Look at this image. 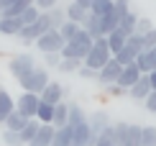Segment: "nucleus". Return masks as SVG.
<instances>
[{"instance_id": "obj_32", "label": "nucleus", "mask_w": 156, "mask_h": 146, "mask_svg": "<svg viewBox=\"0 0 156 146\" xmlns=\"http://www.w3.org/2000/svg\"><path fill=\"white\" fill-rule=\"evenodd\" d=\"M41 13H44V10H41V8H38V5L34 3V5H31V8H26V10H23V13H21V16H18V18H21V23L26 26V23H34L36 18L41 16Z\"/></svg>"}, {"instance_id": "obj_41", "label": "nucleus", "mask_w": 156, "mask_h": 146, "mask_svg": "<svg viewBox=\"0 0 156 146\" xmlns=\"http://www.w3.org/2000/svg\"><path fill=\"white\" fill-rule=\"evenodd\" d=\"M144 105H146V110H148V113H156V90L148 92V97L144 100Z\"/></svg>"}, {"instance_id": "obj_12", "label": "nucleus", "mask_w": 156, "mask_h": 146, "mask_svg": "<svg viewBox=\"0 0 156 146\" xmlns=\"http://www.w3.org/2000/svg\"><path fill=\"white\" fill-rule=\"evenodd\" d=\"M54 133H56V126H54V123H41V128H38L36 138H34L28 146H51Z\"/></svg>"}, {"instance_id": "obj_7", "label": "nucleus", "mask_w": 156, "mask_h": 146, "mask_svg": "<svg viewBox=\"0 0 156 146\" xmlns=\"http://www.w3.org/2000/svg\"><path fill=\"white\" fill-rule=\"evenodd\" d=\"M38 105H41V95L38 92H23L21 97H16V110L23 113L26 118H36Z\"/></svg>"}, {"instance_id": "obj_1", "label": "nucleus", "mask_w": 156, "mask_h": 146, "mask_svg": "<svg viewBox=\"0 0 156 146\" xmlns=\"http://www.w3.org/2000/svg\"><path fill=\"white\" fill-rule=\"evenodd\" d=\"M92 44H95V38L90 36V31L82 26L80 34H77L72 41L64 44V49H62V59H77V62H84V57L90 54Z\"/></svg>"}, {"instance_id": "obj_30", "label": "nucleus", "mask_w": 156, "mask_h": 146, "mask_svg": "<svg viewBox=\"0 0 156 146\" xmlns=\"http://www.w3.org/2000/svg\"><path fill=\"white\" fill-rule=\"evenodd\" d=\"M141 146H156V126L141 128Z\"/></svg>"}, {"instance_id": "obj_27", "label": "nucleus", "mask_w": 156, "mask_h": 146, "mask_svg": "<svg viewBox=\"0 0 156 146\" xmlns=\"http://www.w3.org/2000/svg\"><path fill=\"white\" fill-rule=\"evenodd\" d=\"M136 26H138V13H136V10H128L126 16L120 18V28L128 31V34H136Z\"/></svg>"}, {"instance_id": "obj_15", "label": "nucleus", "mask_w": 156, "mask_h": 146, "mask_svg": "<svg viewBox=\"0 0 156 146\" xmlns=\"http://www.w3.org/2000/svg\"><path fill=\"white\" fill-rule=\"evenodd\" d=\"M13 110H16V97L3 87L0 90V123H5V118H8Z\"/></svg>"}, {"instance_id": "obj_42", "label": "nucleus", "mask_w": 156, "mask_h": 146, "mask_svg": "<svg viewBox=\"0 0 156 146\" xmlns=\"http://www.w3.org/2000/svg\"><path fill=\"white\" fill-rule=\"evenodd\" d=\"M36 5H38L41 10H51V8L59 5V0H36Z\"/></svg>"}, {"instance_id": "obj_6", "label": "nucleus", "mask_w": 156, "mask_h": 146, "mask_svg": "<svg viewBox=\"0 0 156 146\" xmlns=\"http://www.w3.org/2000/svg\"><path fill=\"white\" fill-rule=\"evenodd\" d=\"M8 69H10V75L16 77V79H23V77H28L31 72L36 69V59L26 51V54H16L8 62Z\"/></svg>"}, {"instance_id": "obj_9", "label": "nucleus", "mask_w": 156, "mask_h": 146, "mask_svg": "<svg viewBox=\"0 0 156 146\" xmlns=\"http://www.w3.org/2000/svg\"><path fill=\"white\" fill-rule=\"evenodd\" d=\"M64 97H67V87H64L62 82H56V79H51L46 87L41 90V100H44V103L56 105V103H62Z\"/></svg>"}, {"instance_id": "obj_23", "label": "nucleus", "mask_w": 156, "mask_h": 146, "mask_svg": "<svg viewBox=\"0 0 156 146\" xmlns=\"http://www.w3.org/2000/svg\"><path fill=\"white\" fill-rule=\"evenodd\" d=\"M67 123H69V103L62 100V103H56V108H54V126L62 128V126H67Z\"/></svg>"}, {"instance_id": "obj_2", "label": "nucleus", "mask_w": 156, "mask_h": 146, "mask_svg": "<svg viewBox=\"0 0 156 146\" xmlns=\"http://www.w3.org/2000/svg\"><path fill=\"white\" fill-rule=\"evenodd\" d=\"M113 59V51H110V46H108V38L105 36H100V38H95V44H92V49H90V54L84 57V62L82 64H87V67H92L100 72L105 64Z\"/></svg>"}, {"instance_id": "obj_26", "label": "nucleus", "mask_w": 156, "mask_h": 146, "mask_svg": "<svg viewBox=\"0 0 156 146\" xmlns=\"http://www.w3.org/2000/svg\"><path fill=\"white\" fill-rule=\"evenodd\" d=\"M84 121H87V113H84L77 103H69V123L67 126H80Z\"/></svg>"}, {"instance_id": "obj_46", "label": "nucleus", "mask_w": 156, "mask_h": 146, "mask_svg": "<svg viewBox=\"0 0 156 146\" xmlns=\"http://www.w3.org/2000/svg\"><path fill=\"white\" fill-rule=\"evenodd\" d=\"M77 3H80V5H84V8H90V5H92V0H77Z\"/></svg>"}, {"instance_id": "obj_47", "label": "nucleus", "mask_w": 156, "mask_h": 146, "mask_svg": "<svg viewBox=\"0 0 156 146\" xmlns=\"http://www.w3.org/2000/svg\"><path fill=\"white\" fill-rule=\"evenodd\" d=\"M0 90H3V85H0Z\"/></svg>"}, {"instance_id": "obj_45", "label": "nucleus", "mask_w": 156, "mask_h": 146, "mask_svg": "<svg viewBox=\"0 0 156 146\" xmlns=\"http://www.w3.org/2000/svg\"><path fill=\"white\" fill-rule=\"evenodd\" d=\"M148 79H151V87L156 90V69H151V72H148Z\"/></svg>"}, {"instance_id": "obj_17", "label": "nucleus", "mask_w": 156, "mask_h": 146, "mask_svg": "<svg viewBox=\"0 0 156 146\" xmlns=\"http://www.w3.org/2000/svg\"><path fill=\"white\" fill-rule=\"evenodd\" d=\"M84 28L90 31V36H92V38L105 36V34H102V16H100V13H92V10H90L87 21H84Z\"/></svg>"}, {"instance_id": "obj_18", "label": "nucleus", "mask_w": 156, "mask_h": 146, "mask_svg": "<svg viewBox=\"0 0 156 146\" xmlns=\"http://www.w3.org/2000/svg\"><path fill=\"white\" fill-rule=\"evenodd\" d=\"M34 3H36V0H13L8 8L3 10V16H0V18H18V16H21V13L26 10V8H31Z\"/></svg>"}, {"instance_id": "obj_28", "label": "nucleus", "mask_w": 156, "mask_h": 146, "mask_svg": "<svg viewBox=\"0 0 156 146\" xmlns=\"http://www.w3.org/2000/svg\"><path fill=\"white\" fill-rule=\"evenodd\" d=\"M128 128H131V123H126V121H120V123H113V131H115V146H123L126 144V136H128Z\"/></svg>"}, {"instance_id": "obj_19", "label": "nucleus", "mask_w": 156, "mask_h": 146, "mask_svg": "<svg viewBox=\"0 0 156 146\" xmlns=\"http://www.w3.org/2000/svg\"><path fill=\"white\" fill-rule=\"evenodd\" d=\"M23 28L21 18H0V34L3 36H18Z\"/></svg>"}, {"instance_id": "obj_39", "label": "nucleus", "mask_w": 156, "mask_h": 146, "mask_svg": "<svg viewBox=\"0 0 156 146\" xmlns=\"http://www.w3.org/2000/svg\"><path fill=\"white\" fill-rule=\"evenodd\" d=\"M154 28V23L148 21L146 16H138V26H136V34H146V31H151Z\"/></svg>"}, {"instance_id": "obj_35", "label": "nucleus", "mask_w": 156, "mask_h": 146, "mask_svg": "<svg viewBox=\"0 0 156 146\" xmlns=\"http://www.w3.org/2000/svg\"><path fill=\"white\" fill-rule=\"evenodd\" d=\"M62 62V54L59 51H49V54H44V67L46 69H56Z\"/></svg>"}, {"instance_id": "obj_11", "label": "nucleus", "mask_w": 156, "mask_h": 146, "mask_svg": "<svg viewBox=\"0 0 156 146\" xmlns=\"http://www.w3.org/2000/svg\"><path fill=\"white\" fill-rule=\"evenodd\" d=\"M151 79H148V75H141V79L133 85L131 90H128V97L131 100H138V103H144L146 97H148V92H151Z\"/></svg>"}, {"instance_id": "obj_43", "label": "nucleus", "mask_w": 156, "mask_h": 146, "mask_svg": "<svg viewBox=\"0 0 156 146\" xmlns=\"http://www.w3.org/2000/svg\"><path fill=\"white\" fill-rule=\"evenodd\" d=\"M146 54H148V64H151V69H156V46L146 49Z\"/></svg>"}, {"instance_id": "obj_38", "label": "nucleus", "mask_w": 156, "mask_h": 146, "mask_svg": "<svg viewBox=\"0 0 156 146\" xmlns=\"http://www.w3.org/2000/svg\"><path fill=\"white\" fill-rule=\"evenodd\" d=\"M77 75H80L82 79H97V69L87 67V64H80V69H77Z\"/></svg>"}, {"instance_id": "obj_29", "label": "nucleus", "mask_w": 156, "mask_h": 146, "mask_svg": "<svg viewBox=\"0 0 156 146\" xmlns=\"http://www.w3.org/2000/svg\"><path fill=\"white\" fill-rule=\"evenodd\" d=\"M141 128H144V126L131 123V128H128V136H126V144H123V146H141Z\"/></svg>"}, {"instance_id": "obj_5", "label": "nucleus", "mask_w": 156, "mask_h": 146, "mask_svg": "<svg viewBox=\"0 0 156 146\" xmlns=\"http://www.w3.org/2000/svg\"><path fill=\"white\" fill-rule=\"evenodd\" d=\"M34 44H36V49L41 51V54H49V51H59V54H62V49H64L67 41H64V36L59 34V28H49L46 34L38 36Z\"/></svg>"}, {"instance_id": "obj_34", "label": "nucleus", "mask_w": 156, "mask_h": 146, "mask_svg": "<svg viewBox=\"0 0 156 146\" xmlns=\"http://www.w3.org/2000/svg\"><path fill=\"white\" fill-rule=\"evenodd\" d=\"M80 64H82V62H77V59H62L56 69H59V72H64V75H72V72H77V69H80Z\"/></svg>"}, {"instance_id": "obj_10", "label": "nucleus", "mask_w": 156, "mask_h": 146, "mask_svg": "<svg viewBox=\"0 0 156 146\" xmlns=\"http://www.w3.org/2000/svg\"><path fill=\"white\" fill-rule=\"evenodd\" d=\"M141 75H144V72L138 69V64H126V67H123V72H120V77H118V85L120 87H126V90H131L136 82H138L141 79Z\"/></svg>"}, {"instance_id": "obj_25", "label": "nucleus", "mask_w": 156, "mask_h": 146, "mask_svg": "<svg viewBox=\"0 0 156 146\" xmlns=\"http://www.w3.org/2000/svg\"><path fill=\"white\" fill-rule=\"evenodd\" d=\"M54 108H56V105L41 100V105H38V110H36V118L41 123H54Z\"/></svg>"}, {"instance_id": "obj_4", "label": "nucleus", "mask_w": 156, "mask_h": 146, "mask_svg": "<svg viewBox=\"0 0 156 146\" xmlns=\"http://www.w3.org/2000/svg\"><path fill=\"white\" fill-rule=\"evenodd\" d=\"M49 82H51V79H49V69L46 67H38V64H36V69L31 72L28 77L18 79V85L23 87V92H38V95H41V90L46 87Z\"/></svg>"}, {"instance_id": "obj_20", "label": "nucleus", "mask_w": 156, "mask_h": 146, "mask_svg": "<svg viewBox=\"0 0 156 146\" xmlns=\"http://www.w3.org/2000/svg\"><path fill=\"white\" fill-rule=\"evenodd\" d=\"M26 123H28V118H26L23 113H18V110H13L10 115L5 118V123H3V126H5V128H8V131H18V133H21Z\"/></svg>"}, {"instance_id": "obj_33", "label": "nucleus", "mask_w": 156, "mask_h": 146, "mask_svg": "<svg viewBox=\"0 0 156 146\" xmlns=\"http://www.w3.org/2000/svg\"><path fill=\"white\" fill-rule=\"evenodd\" d=\"M3 144L5 146H26L21 133H18V131H8V128H3Z\"/></svg>"}, {"instance_id": "obj_16", "label": "nucleus", "mask_w": 156, "mask_h": 146, "mask_svg": "<svg viewBox=\"0 0 156 146\" xmlns=\"http://www.w3.org/2000/svg\"><path fill=\"white\" fill-rule=\"evenodd\" d=\"M87 121H90V128H92L97 136H100L102 131L110 126V118H108L105 110H97V113H92V115H87Z\"/></svg>"}, {"instance_id": "obj_21", "label": "nucleus", "mask_w": 156, "mask_h": 146, "mask_svg": "<svg viewBox=\"0 0 156 146\" xmlns=\"http://www.w3.org/2000/svg\"><path fill=\"white\" fill-rule=\"evenodd\" d=\"M38 128H41V121H38V118H28V123H26V126H23V131H21V138H23V144H26V146H28V144L36 138Z\"/></svg>"}, {"instance_id": "obj_8", "label": "nucleus", "mask_w": 156, "mask_h": 146, "mask_svg": "<svg viewBox=\"0 0 156 146\" xmlns=\"http://www.w3.org/2000/svg\"><path fill=\"white\" fill-rule=\"evenodd\" d=\"M120 72H123V64L113 57V59H110V62L105 64V67L97 72V82H100V85H105V87H110V85H115V82H118Z\"/></svg>"}, {"instance_id": "obj_22", "label": "nucleus", "mask_w": 156, "mask_h": 146, "mask_svg": "<svg viewBox=\"0 0 156 146\" xmlns=\"http://www.w3.org/2000/svg\"><path fill=\"white\" fill-rule=\"evenodd\" d=\"M72 136H74V128H72V126H62V128H56L51 146H69V144H72Z\"/></svg>"}, {"instance_id": "obj_44", "label": "nucleus", "mask_w": 156, "mask_h": 146, "mask_svg": "<svg viewBox=\"0 0 156 146\" xmlns=\"http://www.w3.org/2000/svg\"><path fill=\"white\" fill-rule=\"evenodd\" d=\"M95 146H115L113 141H108V138H97V144Z\"/></svg>"}, {"instance_id": "obj_13", "label": "nucleus", "mask_w": 156, "mask_h": 146, "mask_svg": "<svg viewBox=\"0 0 156 146\" xmlns=\"http://www.w3.org/2000/svg\"><path fill=\"white\" fill-rule=\"evenodd\" d=\"M64 10H67V18H69V21H74V23H82V26H84V21H87V16H90V8L80 5L77 0H69Z\"/></svg>"}, {"instance_id": "obj_3", "label": "nucleus", "mask_w": 156, "mask_h": 146, "mask_svg": "<svg viewBox=\"0 0 156 146\" xmlns=\"http://www.w3.org/2000/svg\"><path fill=\"white\" fill-rule=\"evenodd\" d=\"M49 28H54V26H51V21H49V13L44 10L41 16H38L36 21H34V23H26V26H23V28H21V34H18V38H21V41L28 46V44H34L38 36H44Z\"/></svg>"}, {"instance_id": "obj_40", "label": "nucleus", "mask_w": 156, "mask_h": 146, "mask_svg": "<svg viewBox=\"0 0 156 146\" xmlns=\"http://www.w3.org/2000/svg\"><path fill=\"white\" fill-rule=\"evenodd\" d=\"M141 36H144V46H146V49H151V46H156V28L146 31V34H141Z\"/></svg>"}, {"instance_id": "obj_37", "label": "nucleus", "mask_w": 156, "mask_h": 146, "mask_svg": "<svg viewBox=\"0 0 156 146\" xmlns=\"http://www.w3.org/2000/svg\"><path fill=\"white\" fill-rule=\"evenodd\" d=\"M113 8H115V13L123 18L128 10H131V0H113Z\"/></svg>"}, {"instance_id": "obj_36", "label": "nucleus", "mask_w": 156, "mask_h": 146, "mask_svg": "<svg viewBox=\"0 0 156 146\" xmlns=\"http://www.w3.org/2000/svg\"><path fill=\"white\" fill-rule=\"evenodd\" d=\"M136 64H138V69L144 72V75H148V72H151V64H148V54H146V51H141V54L136 57Z\"/></svg>"}, {"instance_id": "obj_31", "label": "nucleus", "mask_w": 156, "mask_h": 146, "mask_svg": "<svg viewBox=\"0 0 156 146\" xmlns=\"http://www.w3.org/2000/svg\"><path fill=\"white\" fill-rule=\"evenodd\" d=\"M46 13H49V21H51V26H54V28H59V26L67 21V10L59 8V5H56V8H51V10H46Z\"/></svg>"}, {"instance_id": "obj_24", "label": "nucleus", "mask_w": 156, "mask_h": 146, "mask_svg": "<svg viewBox=\"0 0 156 146\" xmlns=\"http://www.w3.org/2000/svg\"><path fill=\"white\" fill-rule=\"evenodd\" d=\"M80 31H82V23H74V21H69V18L59 26V34L64 36V41H72V38L80 34Z\"/></svg>"}, {"instance_id": "obj_14", "label": "nucleus", "mask_w": 156, "mask_h": 146, "mask_svg": "<svg viewBox=\"0 0 156 146\" xmlns=\"http://www.w3.org/2000/svg\"><path fill=\"white\" fill-rule=\"evenodd\" d=\"M128 36H131V34H128V31H123L120 26H118V28H113V31H110V34L105 36V38H108V46H110V51H113V54H118V51L123 49V46H126Z\"/></svg>"}]
</instances>
